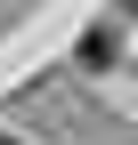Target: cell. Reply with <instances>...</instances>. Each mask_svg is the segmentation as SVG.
Segmentation results:
<instances>
[{
  "label": "cell",
  "mask_w": 138,
  "mask_h": 145,
  "mask_svg": "<svg viewBox=\"0 0 138 145\" xmlns=\"http://www.w3.org/2000/svg\"><path fill=\"white\" fill-rule=\"evenodd\" d=\"M81 65L106 72V65H114V32H90V40H81Z\"/></svg>",
  "instance_id": "obj_1"
},
{
  "label": "cell",
  "mask_w": 138,
  "mask_h": 145,
  "mask_svg": "<svg viewBox=\"0 0 138 145\" xmlns=\"http://www.w3.org/2000/svg\"><path fill=\"white\" fill-rule=\"evenodd\" d=\"M0 145H8V137H0Z\"/></svg>",
  "instance_id": "obj_2"
}]
</instances>
